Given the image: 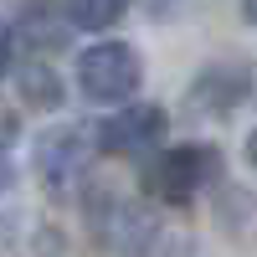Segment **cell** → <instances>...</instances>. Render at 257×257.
Masks as SVG:
<instances>
[{
  "mask_svg": "<svg viewBox=\"0 0 257 257\" xmlns=\"http://www.w3.org/2000/svg\"><path fill=\"white\" fill-rule=\"evenodd\" d=\"M216 180H221L216 144H175V149H160V155L144 165V190L155 201H165V206L201 201Z\"/></svg>",
  "mask_w": 257,
  "mask_h": 257,
  "instance_id": "6da1fadb",
  "label": "cell"
},
{
  "mask_svg": "<svg viewBox=\"0 0 257 257\" xmlns=\"http://www.w3.org/2000/svg\"><path fill=\"white\" fill-rule=\"evenodd\" d=\"M139 88H144V57L128 41H98L77 57V93L98 108L139 98Z\"/></svg>",
  "mask_w": 257,
  "mask_h": 257,
  "instance_id": "7a4b0ae2",
  "label": "cell"
},
{
  "mask_svg": "<svg viewBox=\"0 0 257 257\" xmlns=\"http://www.w3.org/2000/svg\"><path fill=\"white\" fill-rule=\"evenodd\" d=\"M118 113H108L98 123V149L103 155H149L160 139H165V113L155 108V103H139V98H128V103H113Z\"/></svg>",
  "mask_w": 257,
  "mask_h": 257,
  "instance_id": "3957f363",
  "label": "cell"
},
{
  "mask_svg": "<svg viewBox=\"0 0 257 257\" xmlns=\"http://www.w3.org/2000/svg\"><path fill=\"white\" fill-rule=\"evenodd\" d=\"M88 160H93V144L82 128H47L36 139V170H41V185L52 196H67L88 175Z\"/></svg>",
  "mask_w": 257,
  "mask_h": 257,
  "instance_id": "277c9868",
  "label": "cell"
},
{
  "mask_svg": "<svg viewBox=\"0 0 257 257\" xmlns=\"http://www.w3.org/2000/svg\"><path fill=\"white\" fill-rule=\"evenodd\" d=\"M93 226H98V237L108 242V247H149L155 242V231H160V221L149 216V211L139 206V201H123V196H108L98 211H93Z\"/></svg>",
  "mask_w": 257,
  "mask_h": 257,
  "instance_id": "5b68a950",
  "label": "cell"
},
{
  "mask_svg": "<svg viewBox=\"0 0 257 257\" xmlns=\"http://www.w3.org/2000/svg\"><path fill=\"white\" fill-rule=\"evenodd\" d=\"M21 36L31 41V52H41V47H62V41L72 36V21L57 16L52 0H26V11H21Z\"/></svg>",
  "mask_w": 257,
  "mask_h": 257,
  "instance_id": "8992f818",
  "label": "cell"
},
{
  "mask_svg": "<svg viewBox=\"0 0 257 257\" xmlns=\"http://www.w3.org/2000/svg\"><path fill=\"white\" fill-rule=\"evenodd\" d=\"M128 6L134 0H62V16L72 21V31H113Z\"/></svg>",
  "mask_w": 257,
  "mask_h": 257,
  "instance_id": "52a82bcc",
  "label": "cell"
},
{
  "mask_svg": "<svg viewBox=\"0 0 257 257\" xmlns=\"http://www.w3.org/2000/svg\"><path fill=\"white\" fill-rule=\"evenodd\" d=\"M247 88H252V77H247L242 67L216 62V67H211V72L196 82V98H201V93H216V98H206L201 108H211V103H216V108H231V103H242V98H247Z\"/></svg>",
  "mask_w": 257,
  "mask_h": 257,
  "instance_id": "ba28073f",
  "label": "cell"
},
{
  "mask_svg": "<svg viewBox=\"0 0 257 257\" xmlns=\"http://www.w3.org/2000/svg\"><path fill=\"white\" fill-rule=\"evenodd\" d=\"M21 98H26L31 108H57L62 103V77L47 67V62H31V67L21 72Z\"/></svg>",
  "mask_w": 257,
  "mask_h": 257,
  "instance_id": "9c48e42d",
  "label": "cell"
},
{
  "mask_svg": "<svg viewBox=\"0 0 257 257\" xmlns=\"http://www.w3.org/2000/svg\"><path fill=\"white\" fill-rule=\"evenodd\" d=\"M11 67H16V31L0 21V77H6Z\"/></svg>",
  "mask_w": 257,
  "mask_h": 257,
  "instance_id": "30bf717a",
  "label": "cell"
},
{
  "mask_svg": "<svg viewBox=\"0 0 257 257\" xmlns=\"http://www.w3.org/2000/svg\"><path fill=\"white\" fill-rule=\"evenodd\" d=\"M11 180H16V170H11V155H6V149H0V196H6V190H11Z\"/></svg>",
  "mask_w": 257,
  "mask_h": 257,
  "instance_id": "8fae6325",
  "label": "cell"
},
{
  "mask_svg": "<svg viewBox=\"0 0 257 257\" xmlns=\"http://www.w3.org/2000/svg\"><path fill=\"white\" fill-rule=\"evenodd\" d=\"M247 165H252V175H257V123H252V134H247Z\"/></svg>",
  "mask_w": 257,
  "mask_h": 257,
  "instance_id": "7c38bea8",
  "label": "cell"
},
{
  "mask_svg": "<svg viewBox=\"0 0 257 257\" xmlns=\"http://www.w3.org/2000/svg\"><path fill=\"white\" fill-rule=\"evenodd\" d=\"M242 16H247L252 26H257V0H242Z\"/></svg>",
  "mask_w": 257,
  "mask_h": 257,
  "instance_id": "4fadbf2b",
  "label": "cell"
}]
</instances>
